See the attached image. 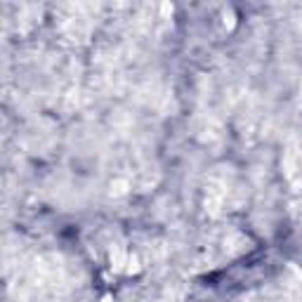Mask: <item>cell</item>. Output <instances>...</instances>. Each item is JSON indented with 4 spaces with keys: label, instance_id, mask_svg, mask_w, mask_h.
Here are the masks:
<instances>
[{
    "label": "cell",
    "instance_id": "obj_1",
    "mask_svg": "<svg viewBox=\"0 0 302 302\" xmlns=\"http://www.w3.org/2000/svg\"><path fill=\"white\" fill-rule=\"evenodd\" d=\"M128 255H125V250L123 248H111V262H113V267L116 269H123L125 264H128Z\"/></svg>",
    "mask_w": 302,
    "mask_h": 302
},
{
    "label": "cell",
    "instance_id": "obj_2",
    "mask_svg": "<svg viewBox=\"0 0 302 302\" xmlns=\"http://www.w3.org/2000/svg\"><path fill=\"white\" fill-rule=\"evenodd\" d=\"M123 194H128V182L125 180L111 182V196H123Z\"/></svg>",
    "mask_w": 302,
    "mask_h": 302
}]
</instances>
